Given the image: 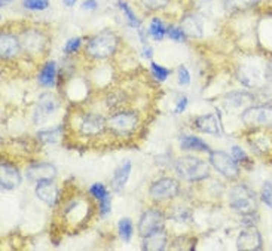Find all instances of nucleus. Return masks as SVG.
<instances>
[{
	"label": "nucleus",
	"instance_id": "1",
	"mask_svg": "<svg viewBox=\"0 0 272 251\" xmlns=\"http://www.w3.org/2000/svg\"><path fill=\"white\" fill-rule=\"evenodd\" d=\"M119 45V39L110 30H103L91 37L87 45V54L95 60H106L112 57Z\"/></svg>",
	"mask_w": 272,
	"mask_h": 251
},
{
	"label": "nucleus",
	"instance_id": "2",
	"mask_svg": "<svg viewBox=\"0 0 272 251\" xmlns=\"http://www.w3.org/2000/svg\"><path fill=\"white\" fill-rule=\"evenodd\" d=\"M176 173L186 182H201L210 176V165L195 156H183L176 162Z\"/></svg>",
	"mask_w": 272,
	"mask_h": 251
},
{
	"label": "nucleus",
	"instance_id": "3",
	"mask_svg": "<svg viewBox=\"0 0 272 251\" xmlns=\"http://www.w3.org/2000/svg\"><path fill=\"white\" fill-rule=\"evenodd\" d=\"M229 205L241 216L256 213L257 198L253 189L247 184H237L229 190Z\"/></svg>",
	"mask_w": 272,
	"mask_h": 251
},
{
	"label": "nucleus",
	"instance_id": "4",
	"mask_svg": "<svg viewBox=\"0 0 272 251\" xmlns=\"http://www.w3.org/2000/svg\"><path fill=\"white\" fill-rule=\"evenodd\" d=\"M241 120L246 127L253 130L272 128V106H251L241 114Z\"/></svg>",
	"mask_w": 272,
	"mask_h": 251
},
{
	"label": "nucleus",
	"instance_id": "5",
	"mask_svg": "<svg viewBox=\"0 0 272 251\" xmlns=\"http://www.w3.org/2000/svg\"><path fill=\"white\" fill-rule=\"evenodd\" d=\"M138 122L134 112H119L107 117V128L118 137H130L136 133Z\"/></svg>",
	"mask_w": 272,
	"mask_h": 251
},
{
	"label": "nucleus",
	"instance_id": "6",
	"mask_svg": "<svg viewBox=\"0 0 272 251\" xmlns=\"http://www.w3.org/2000/svg\"><path fill=\"white\" fill-rule=\"evenodd\" d=\"M210 163L219 174H222L227 180H237L240 177L238 162L234 159L232 155H227L226 152L222 150L210 152Z\"/></svg>",
	"mask_w": 272,
	"mask_h": 251
},
{
	"label": "nucleus",
	"instance_id": "7",
	"mask_svg": "<svg viewBox=\"0 0 272 251\" xmlns=\"http://www.w3.org/2000/svg\"><path fill=\"white\" fill-rule=\"evenodd\" d=\"M179 192H180V184L171 177H162L152 183L149 187V195L157 202L174 199L179 195Z\"/></svg>",
	"mask_w": 272,
	"mask_h": 251
},
{
	"label": "nucleus",
	"instance_id": "8",
	"mask_svg": "<svg viewBox=\"0 0 272 251\" xmlns=\"http://www.w3.org/2000/svg\"><path fill=\"white\" fill-rule=\"evenodd\" d=\"M91 210H92V204H91L90 199L77 196V198L71 199L66 205V210L63 214L67 222L77 225V223H82L84 220H87V217H90Z\"/></svg>",
	"mask_w": 272,
	"mask_h": 251
},
{
	"label": "nucleus",
	"instance_id": "9",
	"mask_svg": "<svg viewBox=\"0 0 272 251\" xmlns=\"http://www.w3.org/2000/svg\"><path fill=\"white\" fill-rule=\"evenodd\" d=\"M165 223V214L159 208H149L146 210L138 222V233L141 238L147 236L149 233L155 232L157 229L164 228Z\"/></svg>",
	"mask_w": 272,
	"mask_h": 251
},
{
	"label": "nucleus",
	"instance_id": "10",
	"mask_svg": "<svg viewBox=\"0 0 272 251\" xmlns=\"http://www.w3.org/2000/svg\"><path fill=\"white\" fill-rule=\"evenodd\" d=\"M60 107V101L58 98L51 94V92H45L39 97L34 113H33V120L34 123H44L46 119L57 112V109Z\"/></svg>",
	"mask_w": 272,
	"mask_h": 251
},
{
	"label": "nucleus",
	"instance_id": "11",
	"mask_svg": "<svg viewBox=\"0 0 272 251\" xmlns=\"http://www.w3.org/2000/svg\"><path fill=\"white\" fill-rule=\"evenodd\" d=\"M107 128V119L100 114H85L79 122V133L84 137H98Z\"/></svg>",
	"mask_w": 272,
	"mask_h": 251
},
{
	"label": "nucleus",
	"instance_id": "12",
	"mask_svg": "<svg viewBox=\"0 0 272 251\" xmlns=\"http://www.w3.org/2000/svg\"><path fill=\"white\" fill-rule=\"evenodd\" d=\"M55 176H57V168L49 162L31 163L25 170V177L30 182L37 183L41 180H49V179H55Z\"/></svg>",
	"mask_w": 272,
	"mask_h": 251
},
{
	"label": "nucleus",
	"instance_id": "13",
	"mask_svg": "<svg viewBox=\"0 0 272 251\" xmlns=\"http://www.w3.org/2000/svg\"><path fill=\"white\" fill-rule=\"evenodd\" d=\"M36 196L45 202L48 206H54L60 199V190L57 184L54 183V179L49 180H41L36 186Z\"/></svg>",
	"mask_w": 272,
	"mask_h": 251
},
{
	"label": "nucleus",
	"instance_id": "14",
	"mask_svg": "<svg viewBox=\"0 0 272 251\" xmlns=\"http://www.w3.org/2000/svg\"><path fill=\"white\" fill-rule=\"evenodd\" d=\"M0 184L3 190H12L21 184V174L17 166L9 162H2L0 165Z\"/></svg>",
	"mask_w": 272,
	"mask_h": 251
},
{
	"label": "nucleus",
	"instance_id": "15",
	"mask_svg": "<svg viewBox=\"0 0 272 251\" xmlns=\"http://www.w3.org/2000/svg\"><path fill=\"white\" fill-rule=\"evenodd\" d=\"M237 248L238 250H260L262 248V236L257 232V229L250 226L249 229L243 230L237 239Z\"/></svg>",
	"mask_w": 272,
	"mask_h": 251
},
{
	"label": "nucleus",
	"instance_id": "16",
	"mask_svg": "<svg viewBox=\"0 0 272 251\" xmlns=\"http://www.w3.org/2000/svg\"><path fill=\"white\" fill-rule=\"evenodd\" d=\"M193 127L204 134H211V136H219L220 134V120L217 119L216 114H204L198 116L193 120Z\"/></svg>",
	"mask_w": 272,
	"mask_h": 251
},
{
	"label": "nucleus",
	"instance_id": "17",
	"mask_svg": "<svg viewBox=\"0 0 272 251\" xmlns=\"http://www.w3.org/2000/svg\"><path fill=\"white\" fill-rule=\"evenodd\" d=\"M20 52H21V42L12 34L2 33V36H0V54H2V58H5V60L14 58Z\"/></svg>",
	"mask_w": 272,
	"mask_h": 251
},
{
	"label": "nucleus",
	"instance_id": "18",
	"mask_svg": "<svg viewBox=\"0 0 272 251\" xmlns=\"http://www.w3.org/2000/svg\"><path fill=\"white\" fill-rule=\"evenodd\" d=\"M131 170H133V163L130 160H124L113 173V177H112V189H113L116 193H121L127 183L130 179V174H131Z\"/></svg>",
	"mask_w": 272,
	"mask_h": 251
},
{
	"label": "nucleus",
	"instance_id": "19",
	"mask_svg": "<svg viewBox=\"0 0 272 251\" xmlns=\"http://www.w3.org/2000/svg\"><path fill=\"white\" fill-rule=\"evenodd\" d=\"M167 242H168V235H167V232L164 230V228L157 229L155 232H152V233H149L147 236L143 238V250H165Z\"/></svg>",
	"mask_w": 272,
	"mask_h": 251
},
{
	"label": "nucleus",
	"instance_id": "20",
	"mask_svg": "<svg viewBox=\"0 0 272 251\" xmlns=\"http://www.w3.org/2000/svg\"><path fill=\"white\" fill-rule=\"evenodd\" d=\"M180 149L184 152H190V150H195V152H211L210 150V146L205 143L204 140L195 137V136H181L180 137Z\"/></svg>",
	"mask_w": 272,
	"mask_h": 251
},
{
	"label": "nucleus",
	"instance_id": "21",
	"mask_svg": "<svg viewBox=\"0 0 272 251\" xmlns=\"http://www.w3.org/2000/svg\"><path fill=\"white\" fill-rule=\"evenodd\" d=\"M181 28L186 33V36H190V37H201L203 36V23L195 15L184 17L183 23H181Z\"/></svg>",
	"mask_w": 272,
	"mask_h": 251
},
{
	"label": "nucleus",
	"instance_id": "22",
	"mask_svg": "<svg viewBox=\"0 0 272 251\" xmlns=\"http://www.w3.org/2000/svg\"><path fill=\"white\" fill-rule=\"evenodd\" d=\"M250 144L257 153H265L271 149V137L268 134H263L262 130H256L253 137L250 138Z\"/></svg>",
	"mask_w": 272,
	"mask_h": 251
},
{
	"label": "nucleus",
	"instance_id": "23",
	"mask_svg": "<svg viewBox=\"0 0 272 251\" xmlns=\"http://www.w3.org/2000/svg\"><path fill=\"white\" fill-rule=\"evenodd\" d=\"M55 77H57V66L54 61H49L39 73V83L45 88H49L55 83Z\"/></svg>",
	"mask_w": 272,
	"mask_h": 251
},
{
	"label": "nucleus",
	"instance_id": "24",
	"mask_svg": "<svg viewBox=\"0 0 272 251\" xmlns=\"http://www.w3.org/2000/svg\"><path fill=\"white\" fill-rule=\"evenodd\" d=\"M118 232H119V236L124 241L128 242L133 236V232H134V225H133L131 219H128V217L121 219V222L118 223Z\"/></svg>",
	"mask_w": 272,
	"mask_h": 251
},
{
	"label": "nucleus",
	"instance_id": "25",
	"mask_svg": "<svg viewBox=\"0 0 272 251\" xmlns=\"http://www.w3.org/2000/svg\"><path fill=\"white\" fill-rule=\"evenodd\" d=\"M246 98H249V95H247V94L234 92V94H230V95H227L226 97L225 106H226L227 110H230V109H237V107H243V104H244V103H247V101H246Z\"/></svg>",
	"mask_w": 272,
	"mask_h": 251
},
{
	"label": "nucleus",
	"instance_id": "26",
	"mask_svg": "<svg viewBox=\"0 0 272 251\" xmlns=\"http://www.w3.org/2000/svg\"><path fill=\"white\" fill-rule=\"evenodd\" d=\"M88 192H90V195L95 201H98V204L110 196L109 192H107V189H106V186H104L103 183H94L90 189H88Z\"/></svg>",
	"mask_w": 272,
	"mask_h": 251
},
{
	"label": "nucleus",
	"instance_id": "27",
	"mask_svg": "<svg viewBox=\"0 0 272 251\" xmlns=\"http://www.w3.org/2000/svg\"><path fill=\"white\" fill-rule=\"evenodd\" d=\"M167 31H168V28H165V25H164V23L159 18H153L152 20L150 27H149V33H150V36L155 40H162L164 36L167 34Z\"/></svg>",
	"mask_w": 272,
	"mask_h": 251
},
{
	"label": "nucleus",
	"instance_id": "28",
	"mask_svg": "<svg viewBox=\"0 0 272 251\" xmlns=\"http://www.w3.org/2000/svg\"><path fill=\"white\" fill-rule=\"evenodd\" d=\"M61 131H63V128H61V127H58V128H54V130L41 131V133L37 134V137H39V140H41L42 143H45V144L57 143V141H58V138L61 137Z\"/></svg>",
	"mask_w": 272,
	"mask_h": 251
},
{
	"label": "nucleus",
	"instance_id": "29",
	"mask_svg": "<svg viewBox=\"0 0 272 251\" xmlns=\"http://www.w3.org/2000/svg\"><path fill=\"white\" fill-rule=\"evenodd\" d=\"M259 0H226L225 6L229 11L235 12V11H244L249 9L251 6H254Z\"/></svg>",
	"mask_w": 272,
	"mask_h": 251
},
{
	"label": "nucleus",
	"instance_id": "30",
	"mask_svg": "<svg viewBox=\"0 0 272 251\" xmlns=\"http://www.w3.org/2000/svg\"><path fill=\"white\" fill-rule=\"evenodd\" d=\"M150 71H152L153 77H155L157 80H159V82L167 80V77L171 74V70L165 69V67L159 66V64H157V63H150Z\"/></svg>",
	"mask_w": 272,
	"mask_h": 251
},
{
	"label": "nucleus",
	"instance_id": "31",
	"mask_svg": "<svg viewBox=\"0 0 272 251\" xmlns=\"http://www.w3.org/2000/svg\"><path fill=\"white\" fill-rule=\"evenodd\" d=\"M119 9L124 12V15L127 17V20H128V23L131 24L133 27H140V23H138V20H137V17H136V14L131 11V8L124 2V0H119Z\"/></svg>",
	"mask_w": 272,
	"mask_h": 251
},
{
	"label": "nucleus",
	"instance_id": "32",
	"mask_svg": "<svg viewBox=\"0 0 272 251\" xmlns=\"http://www.w3.org/2000/svg\"><path fill=\"white\" fill-rule=\"evenodd\" d=\"M23 5L30 11H45L49 6V0H24Z\"/></svg>",
	"mask_w": 272,
	"mask_h": 251
},
{
	"label": "nucleus",
	"instance_id": "33",
	"mask_svg": "<svg viewBox=\"0 0 272 251\" xmlns=\"http://www.w3.org/2000/svg\"><path fill=\"white\" fill-rule=\"evenodd\" d=\"M260 198H262V201H263L266 205L272 208V182H268L263 184Z\"/></svg>",
	"mask_w": 272,
	"mask_h": 251
},
{
	"label": "nucleus",
	"instance_id": "34",
	"mask_svg": "<svg viewBox=\"0 0 272 251\" xmlns=\"http://www.w3.org/2000/svg\"><path fill=\"white\" fill-rule=\"evenodd\" d=\"M167 34H168L170 39L174 40V42H181V40H184V37H186V33L183 31V28H180V27H170L168 31H167Z\"/></svg>",
	"mask_w": 272,
	"mask_h": 251
},
{
	"label": "nucleus",
	"instance_id": "35",
	"mask_svg": "<svg viewBox=\"0 0 272 251\" xmlns=\"http://www.w3.org/2000/svg\"><path fill=\"white\" fill-rule=\"evenodd\" d=\"M141 2H143V5L147 9H152V11L162 9V8H165L170 3V0H141Z\"/></svg>",
	"mask_w": 272,
	"mask_h": 251
},
{
	"label": "nucleus",
	"instance_id": "36",
	"mask_svg": "<svg viewBox=\"0 0 272 251\" xmlns=\"http://www.w3.org/2000/svg\"><path fill=\"white\" fill-rule=\"evenodd\" d=\"M177 76H179V83L181 87H186L190 83V74H189V70L186 69L184 66H179L177 69Z\"/></svg>",
	"mask_w": 272,
	"mask_h": 251
},
{
	"label": "nucleus",
	"instance_id": "37",
	"mask_svg": "<svg viewBox=\"0 0 272 251\" xmlns=\"http://www.w3.org/2000/svg\"><path fill=\"white\" fill-rule=\"evenodd\" d=\"M81 44H82V39L81 37H73V39H70L66 46H64V52L66 54H73V52H76L79 48H81Z\"/></svg>",
	"mask_w": 272,
	"mask_h": 251
},
{
	"label": "nucleus",
	"instance_id": "38",
	"mask_svg": "<svg viewBox=\"0 0 272 251\" xmlns=\"http://www.w3.org/2000/svg\"><path fill=\"white\" fill-rule=\"evenodd\" d=\"M232 156H234V159L237 160L238 163H246V162L249 160L246 152H244L241 147H238V146H234V147H232Z\"/></svg>",
	"mask_w": 272,
	"mask_h": 251
},
{
	"label": "nucleus",
	"instance_id": "39",
	"mask_svg": "<svg viewBox=\"0 0 272 251\" xmlns=\"http://www.w3.org/2000/svg\"><path fill=\"white\" fill-rule=\"evenodd\" d=\"M186 106H187V97H180L179 98V103H177V106H176V109H174V114H180L184 112V109H186Z\"/></svg>",
	"mask_w": 272,
	"mask_h": 251
},
{
	"label": "nucleus",
	"instance_id": "40",
	"mask_svg": "<svg viewBox=\"0 0 272 251\" xmlns=\"http://www.w3.org/2000/svg\"><path fill=\"white\" fill-rule=\"evenodd\" d=\"M82 9H85V11H94V9H97V2H95V0H87V2H84V3H82Z\"/></svg>",
	"mask_w": 272,
	"mask_h": 251
},
{
	"label": "nucleus",
	"instance_id": "41",
	"mask_svg": "<svg viewBox=\"0 0 272 251\" xmlns=\"http://www.w3.org/2000/svg\"><path fill=\"white\" fill-rule=\"evenodd\" d=\"M77 0H63V3H64V6H67V8H71L74 3H76Z\"/></svg>",
	"mask_w": 272,
	"mask_h": 251
},
{
	"label": "nucleus",
	"instance_id": "42",
	"mask_svg": "<svg viewBox=\"0 0 272 251\" xmlns=\"http://www.w3.org/2000/svg\"><path fill=\"white\" fill-rule=\"evenodd\" d=\"M144 57H146V58H150V57H152V49H150V48H147V49L144 48Z\"/></svg>",
	"mask_w": 272,
	"mask_h": 251
}]
</instances>
